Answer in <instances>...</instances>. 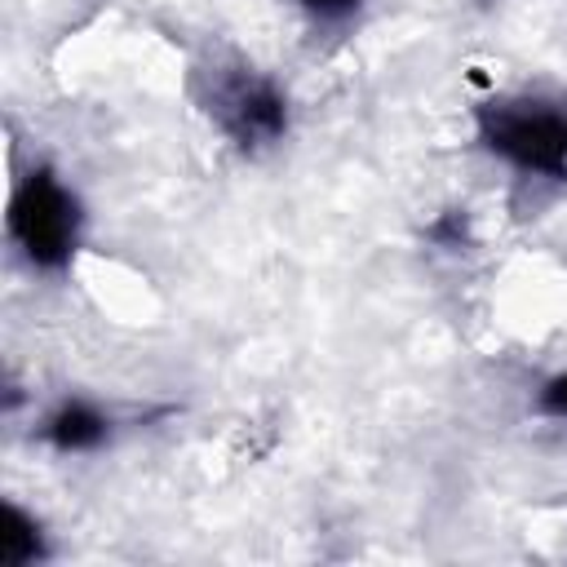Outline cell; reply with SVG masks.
Instances as JSON below:
<instances>
[{
    "instance_id": "obj_1",
    "label": "cell",
    "mask_w": 567,
    "mask_h": 567,
    "mask_svg": "<svg viewBox=\"0 0 567 567\" xmlns=\"http://www.w3.org/2000/svg\"><path fill=\"white\" fill-rule=\"evenodd\" d=\"M478 133L509 164L567 182V106L527 97L492 102L478 111Z\"/></svg>"
},
{
    "instance_id": "obj_2",
    "label": "cell",
    "mask_w": 567,
    "mask_h": 567,
    "mask_svg": "<svg viewBox=\"0 0 567 567\" xmlns=\"http://www.w3.org/2000/svg\"><path fill=\"white\" fill-rule=\"evenodd\" d=\"M9 235L18 239L22 257L40 270H58L71 261L80 239V208L49 168H35L18 182L9 204Z\"/></svg>"
},
{
    "instance_id": "obj_3",
    "label": "cell",
    "mask_w": 567,
    "mask_h": 567,
    "mask_svg": "<svg viewBox=\"0 0 567 567\" xmlns=\"http://www.w3.org/2000/svg\"><path fill=\"white\" fill-rule=\"evenodd\" d=\"M217 124L239 142V146H270L284 137L288 128V102L284 93L252 75V71H230L213 80V97H208Z\"/></svg>"
},
{
    "instance_id": "obj_4",
    "label": "cell",
    "mask_w": 567,
    "mask_h": 567,
    "mask_svg": "<svg viewBox=\"0 0 567 567\" xmlns=\"http://www.w3.org/2000/svg\"><path fill=\"white\" fill-rule=\"evenodd\" d=\"M106 416L93 408V403H80V399H66L49 421H44V439L58 447V452H89L106 439Z\"/></svg>"
},
{
    "instance_id": "obj_5",
    "label": "cell",
    "mask_w": 567,
    "mask_h": 567,
    "mask_svg": "<svg viewBox=\"0 0 567 567\" xmlns=\"http://www.w3.org/2000/svg\"><path fill=\"white\" fill-rule=\"evenodd\" d=\"M0 558L9 567H27L35 558H44V540H40V527L31 514H22L18 505H9V532H4V545H0Z\"/></svg>"
},
{
    "instance_id": "obj_6",
    "label": "cell",
    "mask_w": 567,
    "mask_h": 567,
    "mask_svg": "<svg viewBox=\"0 0 567 567\" xmlns=\"http://www.w3.org/2000/svg\"><path fill=\"white\" fill-rule=\"evenodd\" d=\"M540 412H549V416H567V372H558V377L540 390Z\"/></svg>"
},
{
    "instance_id": "obj_7",
    "label": "cell",
    "mask_w": 567,
    "mask_h": 567,
    "mask_svg": "<svg viewBox=\"0 0 567 567\" xmlns=\"http://www.w3.org/2000/svg\"><path fill=\"white\" fill-rule=\"evenodd\" d=\"M306 13H315V18H328V22H337V18H350L354 9H359V0H297Z\"/></svg>"
}]
</instances>
